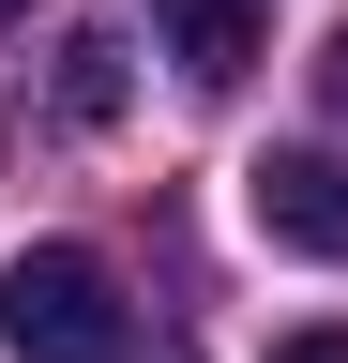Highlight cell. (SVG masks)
Returning a JSON list of instances; mask_svg holds the SVG:
<instances>
[{"mask_svg": "<svg viewBox=\"0 0 348 363\" xmlns=\"http://www.w3.org/2000/svg\"><path fill=\"white\" fill-rule=\"evenodd\" d=\"M318 76H333V106H348V30H333V45H318Z\"/></svg>", "mask_w": 348, "mask_h": 363, "instance_id": "6", "label": "cell"}, {"mask_svg": "<svg viewBox=\"0 0 348 363\" xmlns=\"http://www.w3.org/2000/svg\"><path fill=\"white\" fill-rule=\"evenodd\" d=\"M0 333H16V363H137V303L91 242H30L0 272Z\"/></svg>", "mask_w": 348, "mask_h": 363, "instance_id": "1", "label": "cell"}, {"mask_svg": "<svg viewBox=\"0 0 348 363\" xmlns=\"http://www.w3.org/2000/svg\"><path fill=\"white\" fill-rule=\"evenodd\" d=\"M273 363H348V318H318V333H273Z\"/></svg>", "mask_w": 348, "mask_h": 363, "instance_id": "5", "label": "cell"}, {"mask_svg": "<svg viewBox=\"0 0 348 363\" xmlns=\"http://www.w3.org/2000/svg\"><path fill=\"white\" fill-rule=\"evenodd\" d=\"M0 16H30V0H0Z\"/></svg>", "mask_w": 348, "mask_h": 363, "instance_id": "7", "label": "cell"}, {"mask_svg": "<svg viewBox=\"0 0 348 363\" xmlns=\"http://www.w3.org/2000/svg\"><path fill=\"white\" fill-rule=\"evenodd\" d=\"M61 106H76V121L121 106V30H76V45H61Z\"/></svg>", "mask_w": 348, "mask_h": 363, "instance_id": "4", "label": "cell"}, {"mask_svg": "<svg viewBox=\"0 0 348 363\" xmlns=\"http://www.w3.org/2000/svg\"><path fill=\"white\" fill-rule=\"evenodd\" d=\"M242 197H257V227L288 257H348V152H273Z\"/></svg>", "mask_w": 348, "mask_h": 363, "instance_id": "2", "label": "cell"}, {"mask_svg": "<svg viewBox=\"0 0 348 363\" xmlns=\"http://www.w3.org/2000/svg\"><path fill=\"white\" fill-rule=\"evenodd\" d=\"M152 16H167V61H182L197 91H228L257 61V0H152Z\"/></svg>", "mask_w": 348, "mask_h": 363, "instance_id": "3", "label": "cell"}]
</instances>
